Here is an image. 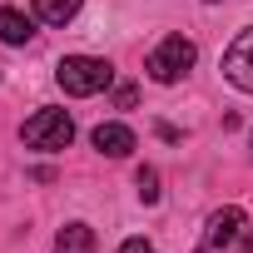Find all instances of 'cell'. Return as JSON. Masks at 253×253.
Listing matches in <instances>:
<instances>
[{"mask_svg":"<svg viewBox=\"0 0 253 253\" xmlns=\"http://www.w3.org/2000/svg\"><path fill=\"white\" fill-rule=\"evenodd\" d=\"M94 149L109 154V159H124L134 149V129H129V124H99V129H94Z\"/></svg>","mask_w":253,"mask_h":253,"instance_id":"cell-6","label":"cell"},{"mask_svg":"<svg viewBox=\"0 0 253 253\" xmlns=\"http://www.w3.org/2000/svg\"><path fill=\"white\" fill-rule=\"evenodd\" d=\"M223 80L243 94H253V30H243L228 50H223Z\"/></svg>","mask_w":253,"mask_h":253,"instance_id":"cell-5","label":"cell"},{"mask_svg":"<svg viewBox=\"0 0 253 253\" xmlns=\"http://www.w3.org/2000/svg\"><path fill=\"white\" fill-rule=\"evenodd\" d=\"M119 253H154V248H149L144 238H124V243H119Z\"/></svg>","mask_w":253,"mask_h":253,"instance_id":"cell-12","label":"cell"},{"mask_svg":"<svg viewBox=\"0 0 253 253\" xmlns=\"http://www.w3.org/2000/svg\"><path fill=\"white\" fill-rule=\"evenodd\" d=\"M30 35H35V25H30V15H20V10H0V40L5 45H30Z\"/></svg>","mask_w":253,"mask_h":253,"instance_id":"cell-8","label":"cell"},{"mask_svg":"<svg viewBox=\"0 0 253 253\" xmlns=\"http://www.w3.org/2000/svg\"><path fill=\"white\" fill-rule=\"evenodd\" d=\"M20 139H25V149L60 154V149H70V139H75V119H70L65 109H35V114L20 124Z\"/></svg>","mask_w":253,"mask_h":253,"instance_id":"cell-3","label":"cell"},{"mask_svg":"<svg viewBox=\"0 0 253 253\" xmlns=\"http://www.w3.org/2000/svg\"><path fill=\"white\" fill-rule=\"evenodd\" d=\"M194 253H253V228H248V213L243 209H218V213H209V223H204V238H199V248Z\"/></svg>","mask_w":253,"mask_h":253,"instance_id":"cell-1","label":"cell"},{"mask_svg":"<svg viewBox=\"0 0 253 253\" xmlns=\"http://www.w3.org/2000/svg\"><path fill=\"white\" fill-rule=\"evenodd\" d=\"M55 80H60V89H65V94L89 99V94H99V89H109V84H114V65H109V60H99V55H65V60H60V70H55Z\"/></svg>","mask_w":253,"mask_h":253,"instance_id":"cell-2","label":"cell"},{"mask_svg":"<svg viewBox=\"0 0 253 253\" xmlns=\"http://www.w3.org/2000/svg\"><path fill=\"white\" fill-rule=\"evenodd\" d=\"M55 253H94V228L89 223H65L55 233Z\"/></svg>","mask_w":253,"mask_h":253,"instance_id":"cell-7","label":"cell"},{"mask_svg":"<svg viewBox=\"0 0 253 253\" xmlns=\"http://www.w3.org/2000/svg\"><path fill=\"white\" fill-rule=\"evenodd\" d=\"M134 184H139V199H144V204H154V199H159V174H154V169H139V174H134Z\"/></svg>","mask_w":253,"mask_h":253,"instance_id":"cell-10","label":"cell"},{"mask_svg":"<svg viewBox=\"0 0 253 253\" xmlns=\"http://www.w3.org/2000/svg\"><path fill=\"white\" fill-rule=\"evenodd\" d=\"M134 99H139L134 84H119V89H114V104H119V109H134Z\"/></svg>","mask_w":253,"mask_h":253,"instance_id":"cell-11","label":"cell"},{"mask_svg":"<svg viewBox=\"0 0 253 253\" xmlns=\"http://www.w3.org/2000/svg\"><path fill=\"white\" fill-rule=\"evenodd\" d=\"M194 60H199L194 40H184V35H164V40L149 50V75H154L159 84H179V80L194 70Z\"/></svg>","mask_w":253,"mask_h":253,"instance_id":"cell-4","label":"cell"},{"mask_svg":"<svg viewBox=\"0 0 253 253\" xmlns=\"http://www.w3.org/2000/svg\"><path fill=\"white\" fill-rule=\"evenodd\" d=\"M80 5H84V0H35V15L45 25H70L80 15Z\"/></svg>","mask_w":253,"mask_h":253,"instance_id":"cell-9","label":"cell"}]
</instances>
